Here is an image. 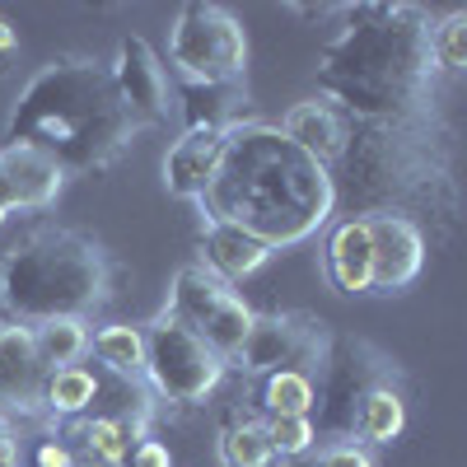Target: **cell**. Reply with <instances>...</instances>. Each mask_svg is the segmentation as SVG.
Instances as JSON below:
<instances>
[{
    "label": "cell",
    "mask_w": 467,
    "mask_h": 467,
    "mask_svg": "<svg viewBox=\"0 0 467 467\" xmlns=\"http://www.w3.org/2000/svg\"><path fill=\"white\" fill-rule=\"evenodd\" d=\"M332 211V169L308 160L281 127L239 122L224 131L220 169L202 197L206 220L239 224L281 253L323 229Z\"/></svg>",
    "instance_id": "1"
},
{
    "label": "cell",
    "mask_w": 467,
    "mask_h": 467,
    "mask_svg": "<svg viewBox=\"0 0 467 467\" xmlns=\"http://www.w3.org/2000/svg\"><path fill=\"white\" fill-rule=\"evenodd\" d=\"M431 19L416 5H346L318 61V89L360 122H411L431 99Z\"/></svg>",
    "instance_id": "2"
},
{
    "label": "cell",
    "mask_w": 467,
    "mask_h": 467,
    "mask_svg": "<svg viewBox=\"0 0 467 467\" xmlns=\"http://www.w3.org/2000/svg\"><path fill=\"white\" fill-rule=\"evenodd\" d=\"M136 117L117 99V85L94 57H57L19 89L5 145H33L75 173L112 164L136 140Z\"/></svg>",
    "instance_id": "3"
},
{
    "label": "cell",
    "mask_w": 467,
    "mask_h": 467,
    "mask_svg": "<svg viewBox=\"0 0 467 467\" xmlns=\"http://www.w3.org/2000/svg\"><path fill=\"white\" fill-rule=\"evenodd\" d=\"M108 253L75 229H37L0 262V304L10 323L37 327L57 318H85L108 299Z\"/></svg>",
    "instance_id": "4"
},
{
    "label": "cell",
    "mask_w": 467,
    "mask_h": 467,
    "mask_svg": "<svg viewBox=\"0 0 467 467\" xmlns=\"http://www.w3.org/2000/svg\"><path fill=\"white\" fill-rule=\"evenodd\" d=\"M341 173H332V202L346 206V220L402 215V206H431L435 187L449 192V178L431 169V145L411 122H360L350 127L341 150Z\"/></svg>",
    "instance_id": "5"
},
{
    "label": "cell",
    "mask_w": 467,
    "mask_h": 467,
    "mask_svg": "<svg viewBox=\"0 0 467 467\" xmlns=\"http://www.w3.org/2000/svg\"><path fill=\"white\" fill-rule=\"evenodd\" d=\"M169 61L182 85H239L248 66V33L224 5H182L169 28Z\"/></svg>",
    "instance_id": "6"
},
{
    "label": "cell",
    "mask_w": 467,
    "mask_h": 467,
    "mask_svg": "<svg viewBox=\"0 0 467 467\" xmlns=\"http://www.w3.org/2000/svg\"><path fill=\"white\" fill-rule=\"evenodd\" d=\"M145 374H150L160 398H169L178 407H197L224 379V360L164 308V314L145 327Z\"/></svg>",
    "instance_id": "7"
},
{
    "label": "cell",
    "mask_w": 467,
    "mask_h": 467,
    "mask_svg": "<svg viewBox=\"0 0 467 467\" xmlns=\"http://www.w3.org/2000/svg\"><path fill=\"white\" fill-rule=\"evenodd\" d=\"M318 365H323V388H314V407H318L314 435H356V411L365 393L383 388L393 365L356 337H327Z\"/></svg>",
    "instance_id": "8"
},
{
    "label": "cell",
    "mask_w": 467,
    "mask_h": 467,
    "mask_svg": "<svg viewBox=\"0 0 467 467\" xmlns=\"http://www.w3.org/2000/svg\"><path fill=\"white\" fill-rule=\"evenodd\" d=\"M169 314L197 332L220 360H234L239 356V346L248 337V323H253V308L234 295V285H224L220 276H211V271L202 262L182 266L173 276V290H169Z\"/></svg>",
    "instance_id": "9"
},
{
    "label": "cell",
    "mask_w": 467,
    "mask_h": 467,
    "mask_svg": "<svg viewBox=\"0 0 467 467\" xmlns=\"http://www.w3.org/2000/svg\"><path fill=\"white\" fill-rule=\"evenodd\" d=\"M327 346V332L323 323L304 318V314H253L248 323V337L239 346V356L248 374H276V369H299L304 360L323 356Z\"/></svg>",
    "instance_id": "10"
},
{
    "label": "cell",
    "mask_w": 467,
    "mask_h": 467,
    "mask_svg": "<svg viewBox=\"0 0 467 467\" xmlns=\"http://www.w3.org/2000/svg\"><path fill=\"white\" fill-rule=\"evenodd\" d=\"M365 224H369V248H374L369 295L407 290L425 266V229L411 215H369Z\"/></svg>",
    "instance_id": "11"
},
{
    "label": "cell",
    "mask_w": 467,
    "mask_h": 467,
    "mask_svg": "<svg viewBox=\"0 0 467 467\" xmlns=\"http://www.w3.org/2000/svg\"><path fill=\"white\" fill-rule=\"evenodd\" d=\"M112 85H117V99L127 103V112L136 122H160L169 112V75H164V61L154 52L140 33H127L117 43V57L108 66Z\"/></svg>",
    "instance_id": "12"
},
{
    "label": "cell",
    "mask_w": 467,
    "mask_h": 467,
    "mask_svg": "<svg viewBox=\"0 0 467 467\" xmlns=\"http://www.w3.org/2000/svg\"><path fill=\"white\" fill-rule=\"evenodd\" d=\"M47 365L37 360L33 327L0 323V420L5 416H33L43 407Z\"/></svg>",
    "instance_id": "13"
},
{
    "label": "cell",
    "mask_w": 467,
    "mask_h": 467,
    "mask_svg": "<svg viewBox=\"0 0 467 467\" xmlns=\"http://www.w3.org/2000/svg\"><path fill=\"white\" fill-rule=\"evenodd\" d=\"M66 169L33 145H0V192L10 211H43L61 197Z\"/></svg>",
    "instance_id": "14"
},
{
    "label": "cell",
    "mask_w": 467,
    "mask_h": 467,
    "mask_svg": "<svg viewBox=\"0 0 467 467\" xmlns=\"http://www.w3.org/2000/svg\"><path fill=\"white\" fill-rule=\"evenodd\" d=\"M220 154H224V131H182L164 154V192L178 202L202 206L206 187L220 169Z\"/></svg>",
    "instance_id": "15"
},
{
    "label": "cell",
    "mask_w": 467,
    "mask_h": 467,
    "mask_svg": "<svg viewBox=\"0 0 467 467\" xmlns=\"http://www.w3.org/2000/svg\"><path fill=\"white\" fill-rule=\"evenodd\" d=\"M271 257H276V248L262 244L257 234H248L239 224L206 220V229H202V266L211 271V276H220L224 285L253 276V271L262 262H271Z\"/></svg>",
    "instance_id": "16"
},
{
    "label": "cell",
    "mask_w": 467,
    "mask_h": 467,
    "mask_svg": "<svg viewBox=\"0 0 467 467\" xmlns=\"http://www.w3.org/2000/svg\"><path fill=\"white\" fill-rule=\"evenodd\" d=\"M281 136L295 140L308 160H318L323 169L341 160V150H346V136H350V122L323 99H308V103H295L285 112V122H281Z\"/></svg>",
    "instance_id": "17"
},
{
    "label": "cell",
    "mask_w": 467,
    "mask_h": 467,
    "mask_svg": "<svg viewBox=\"0 0 467 467\" xmlns=\"http://www.w3.org/2000/svg\"><path fill=\"white\" fill-rule=\"evenodd\" d=\"M369 271H374V248H369V224L365 220H341L327 239V276L341 295H369Z\"/></svg>",
    "instance_id": "18"
},
{
    "label": "cell",
    "mask_w": 467,
    "mask_h": 467,
    "mask_svg": "<svg viewBox=\"0 0 467 467\" xmlns=\"http://www.w3.org/2000/svg\"><path fill=\"white\" fill-rule=\"evenodd\" d=\"M248 112L244 85H182V122L187 131H229Z\"/></svg>",
    "instance_id": "19"
},
{
    "label": "cell",
    "mask_w": 467,
    "mask_h": 467,
    "mask_svg": "<svg viewBox=\"0 0 467 467\" xmlns=\"http://www.w3.org/2000/svg\"><path fill=\"white\" fill-rule=\"evenodd\" d=\"M407 425V407H402V393L393 383L374 388V393H365L360 411H356V435L369 440V444H393L402 435Z\"/></svg>",
    "instance_id": "20"
},
{
    "label": "cell",
    "mask_w": 467,
    "mask_h": 467,
    "mask_svg": "<svg viewBox=\"0 0 467 467\" xmlns=\"http://www.w3.org/2000/svg\"><path fill=\"white\" fill-rule=\"evenodd\" d=\"M33 346H37V360L52 369H66L75 365L89 350V327L85 318H57V323H37L33 327Z\"/></svg>",
    "instance_id": "21"
},
{
    "label": "cell",
    "mask_w": 467,
    "mask_h": 467,
    "mask_svg": "<svg viewBox=\"0 0 467 467\" xmlns=\"http://www.w3.org/2000/svg\"><path fill=\"white\" fill-rule=\"evenodd\" d=\"M89 350L112 374H145V332L131 323H108L89 337Z\"/></svg>",
    "instance_id": "22"
},
{
    "label": "cell",
    "mask_w": 467,
    "mask_h": 467,
    "mask_svg": "<svg viewBox=\"0 0 467 467\" xmlns=\"http://www.w3.org/2000/svg\"><path fill=\"white\" fill-rule=\"evenodd\" d=\"M94 398H99V379L85 365L52 369L47 383H43V407L57 411V416H80V411L94 407Z\"/></svg>",
    "instance_id": "23"
},
{
    "label": "cell",
    "mask_w": 467,
    "mask_h": 467,
    "mask_svg": "<svg viewBox=\"0 0 467 467\" xmlns=\"http://www.w3.org/2000/svg\"><path fill=\"white\" fill-rule=\"evenodd\" d=\"M314 388L308 369H276L262 383V407L266 416H314Z\"/></svg>",
    "instance_id": "24"
},
{
    "label": "cell",
    "mask_w": 467,
    "mask_h": 467,
    "mask_svg": "<svg viewBox=\"0 0 467 467\" xmlns=\"http://www.w3.org/2000/svg\"><path fill=\"white\" fill-rule=\"evenodd\" d=\"M271 440L262 420H234L220 431V462L224 467H271Z\"/></svg>",
    "instance_id": "25"
},
{
    "label": "cell",
    "mask_w": 467,
    "mask_h": 467,
    "mask_svg": "<svg viewBox=\"0 0 467 467\" xmlns=\"http://www.w3.org/2000/svg\"><path fill=\"white\" fill-rule=\"evenodd\" d=\"M136 425H140V420H136ZM136 425H131V420H117V416H94V420H85V425H80L85 453H89L94 462H103V467H117V462L127 458V449H131Z\"/></svg>",
    "instance_id": "26"
},
{
    "label": "cell",
    "mask_w": 467,
    "mask_h": 467,
    "mask_svg": "<svg viewBox=\"0 0 467 467\" xmlns=\"http://www.w3.org/2000/svg\"><path fill=\"white\" fill-rule=\"evenodd\" d=\"M431 61L440 70H449V75L467 66V15L462 10H453L440 24H431Z\"/></svg>",
    "instance_id": "27"
},
{
    "label": "cell",
    "mask_w": 467,
    "mask_h": 467,
    "mask_svg": "<svg viewBox=\"0 0 467 467\" xmlns=\"http://www.w3.org/2000/svg\"><path fill=\"white\" fill-rule=\"evenodd\" d=\"M266 440L276 458H304L308 449L318 444L314 435V416H271L266 420Z\"/></svg>",
    "instance_id": "28"
},
{
    "label": "cell",
    "mask_w": 467,
    "mask_h": 467,
    "mask_svg": "<svg viewBox=\"0 0 467 467\" xmlns=\"http://www.w3.org/2000/svg\"><path fill=\"white\" fill-rule=\"evenodd\" d=\"M314 467H374V462H369L365 449H356V444H332V449H323V453L314 458Z\"/></svg>",
    "instance_id": "29"
},
{
    "label": "cell",
    "mask_w": 467,
    "mask_h": 467,
    "mask_svg": "<svg viewBox=\"0 0 467 467\" xmlns=\"http://www.w3.org/2000/svg\"><path fill=\"white\" fill-rule=\"evenodd\" d=\"M15 61H19V28L0 15V80L15 70Z\"/></svg>",
    "instance_id": "30"
},
{
    "label": "cell",
    "mask_w": 467,
    "mask_h": 467,
    "mask_svg": "<svg viewBox=\"0 0 467 467\" xmlns=\"http://www.w3.org/2000/svg\"><path fill=\"white\" fill-rule=\"evenodd\" d=\"M131 467H173V458L160 440H140L136 453H131Z\"/></svg>",
    "instance_id": "31"
},
{
    "label": "cell",
    "mask_w": 467,
    "mask_h": 467,
    "mask_svg": "<svg viewBox=\"0 0 467 467\" xmlns=\"http://www.w3.org/2000/svg\"><path fill=\"white\" fill-rule=\"evenodd\" d=\"M37 467H75V458H70V449H61L57 440H47L43 449H37Z\"/></svg>",
    "instance_id": "32"
},
{
    "label": "cell",
    "mask_w": 467,
    "mask_h": 467,
    "mask_svg": "<svg viewBox=\"0 0 467 467\" xmlns=\"http://www.w3.org/2000/svg\"><path fill=\"white\" fill-rule=\"evenodd\" d=\"M0 467H15V440H10L5 420H0Z\"/></svg>",
    "instance_id": "33"
},
{
    "label": "cell",
    "mask_w": 467,
    "mask_h": 467,
    "mask_svg": "<svg viewBox=\"0 0 467 467\" xmlns=\"http://www.w3.org/2000/svg\"><path fill=\"white\" fill-rule=\"evenodd\" d=\"M5 215H10V202H5V192H0V224H5Z\"/></svg>",
    "instance_id": "34"
},
{
    "label": "cell",
    "mask_w": 467,
    "mask_h": 467,
    "mask_svg": "<svg viewBox=\"0 0 467 467\" xmlns=\"http://www.w3.org/2000/svg\"><path fill=\"white\" fill-rule=\"evenodd\" d=\"M285 467H314V462H304V458H285Z\"/></svg>",
    "instance_id": "35"
}]
</instances>
